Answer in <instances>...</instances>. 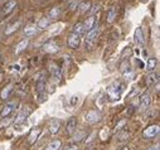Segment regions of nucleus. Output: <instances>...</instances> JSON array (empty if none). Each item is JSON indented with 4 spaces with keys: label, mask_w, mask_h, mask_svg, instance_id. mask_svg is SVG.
Returning a JSON list of instances; mask_svg holds the SVG:
<instances>
[{
    "label": "nucleus",
    "mask_w": 160,
    "mask_h": 150,
    "mask_svg": "<svg viewBox=\"0 0 160 150\" xmlns=\"http://www.w3.org/2000/svg\"><path fill=\"white\" fill-rule=\"evenodd\" d=\"M124 90H125V83L122 81H116L107 88V96L111 101H117L121 98Z\"/></svg>",
    "instance_id": "1"
},
{
    "label": "nucleus",
    "mask_w": 160,
    "mask_h": 150,
    "mask_svg": "<svg viewBox=\"0 0 160 150\" xmlns=\"http://www.w3.org/2000/svg\"><path fill=\"white\" fill-rule=\"evenodd\" d=\"M98 33H100V29H98L97 25H96L95 28H92L90 32H87L86 39H85V46H86L87 51H91L92 47L95 46V42H96V39L98 38Z\"/></svg>",
    "instance_id": "2"
},
{
    "label": "nucleus",
    "mask_w": 160,
    "mask_h": 150,
    "mask_svg": "<svg viewBox=\"0 0 160 150\" xmlns=\"http://www.w3.org/2000/svg\"><path fill=\"white\" fill-rule=\"evenodd\" d=\"M49 72H51L52 78H53V81H54L56 83H58V85H62V83H63V73H62L61 68H59L56 63L52 62V63L49 64Z\"/></svg>",
    "instance_id": "3"
},
{
    "label": "nucleus",
    "mask_w": 160,
    "mask_h": 150,
    "mask_svg": "<svg viewBox=\"0 0 160 150\" xmlns=\"http://www.w3.org/2000/svg\"><path fill=\"white\" fill-rule=\"evenodd\" d=\"M67 44L71 49H77L79 46H81V35L72 32L67 38Z\"/></svg>",
    "instance_id": "4"
},
{
    "label": "nucleus",
    "mask_w": 160,
    "mask_h": 150,
    "mask_svg": "<svg viewBox=\"0 0 160 150\" xmlns=\"http://www.w3.org/2000/svg\"><path fill=\"white\" fill-rule=\"evenodd\" d=\"M134 42L136 46L139 47H142L145 44V33H144V29L141 27L136 28L135 29V33H134Z\"/></svg>",
    "instance_id": "5"
},
{
    "label": "nucleus",
    "mask_w": 160,
    "mask_h": 150,
    "mask_svg": "<svg viewBox=\"0 0 160 150\" xmlns=\"http://www.w3.org/2000/svg\"><path fill=\"white\" fill-rule=\"evenodd\" d=\"M30 112H32V110H30V107L29 106H25L19 114L17 115V118H15V120H14V124L15 125H20V124H23L27 119H28V116L30 115Z\"/></svg>",
    "instance_id": "6"
},
{
    "label": "nucleus",
    "mask_w": 160,
    "mask_h": 150,
    "mask_svg": "<svg viewBox=\"0 0 160 150\" xmlns=\"http://www.w3.org/2000/svg\"><path fill=\"white\" fill-rule=\"evenodd\" d=\"M150 102H151V96L149 92H145L140 96V103H139V110L140 111H146L150 106Z\"/></svg>",
    "instance_id": "7"
},
{
    "label": "nucleus",
    "mask_w": 160,
    "mask_h": 150,
    "mask_svg": "<svg viewBox=\"0 0 160 150\" xmlns=\"http://www.w3.org/2000/svg\"><path fill=\"white\" fill-rule=\"evenodd\" d=\"M101 120V114L97 110H90L86 114V121L88 124H96Z\"/></svg>",
    "instance_id": "8"
},
{
    "label": "nucleus",
    "mask_w": 160,
    "mask_h": 150,
    "mask_svg": "<svg viewBox=\"0 0 160 150\" xmlns=\"http://www.w3.org/2000/svg\"><path fill=\"white\" fill-rule=\"evenodd\" d=\"M160 131V126L159 125H150L145 129L144 131V138L145 139H151V138H155Z\"/></svg>",
    "instance_id": "9"
},
{
    "label": "nucleus",
    "mask_w": 160,
    "mask_h": 150,
    "mask_svg": "<svg viewBox=\"0 0 160 150\" xmlns=\"http://www.w3.org/2000/svg\"><path fill=\"white\" fill-rule=\"evenodd\" d=\"M17 107V102H8L7 105H4V107L2 108V111H0V116H2L3 119L4 118H8L12 112L15 110Z\"/></svg>",
    "instance_id": "10"
},
{
    "label": "nucleus",
    "mask_w": 160,
    "mask_h": 150,
    "mask_svg": "<svg viewBox=\"0 0 160 150\" xmlns=\"http://www.w3.org/2000/svg\"><path fill=\"white\" fill-rule=\"evenodd\" d=\"M43 51L46 53H51V54L52 53H57L59 51V46H58V43L56 41H49L43 46Z\"/></svg>",
    "instance_id": "11"
},
{
    "label": "nucleus",
    "mask_w": 160,
    "mask_h": 150,
    "mask_svg": "<svg viewBox=\"0 0 160 150\" xmlns=\"http://www.w3.org/2000/svg\"><path fill=\"white\" fill-rule=\"evenodd\" d=\"M76 128H77V118H69L68 121L66 122V131L72 135L76 132Z\"/></svg>",
    "instance_id": "12"
},
{
    "label": "nucleus",
    "mask_w": 160,
    "mask_h": 150,
    "mask_svg": "<svg viewBox=\"0 0 160 150\" xmlns=\"http://www.w3.org/2000/svg\"><path fill=\"white\" fill-rule=\"evenodd\" d=\"M15 7H17V0H9V2H7V3L4 4V7H3V10H2L3 15L10 14V13L15 9Z\"/></svg>",
    "instance_id": "13"
},
{
    "label": "nucleus",
    "mask_w": 160,
    "mask_h": 150,
    "mask_svg": "<svg viewBox=\"0 0 160 150\" xmlns=\"http://www.w3.org/2000/svg\"><path fill=\"white\" fill-rule=\"evenodd\" d=\"M97 25V18L95 17V15H91V17H88L86 20H85V23H83V27H85V30L86 32H90L92 28H95Z\"/></svg>",
    "instance_id": "14"
},
{
    "label": "nucleus",
    "mask_w": 160,
    "mask_h": 150,
    "mask_svg": "<svg viewBox=\"0 0 160 150\" xmlns=\"http://www.w3.org/2000/svg\"><path fill=\"white\" fill-rule=\"evenodd\" d=\"M159 81V74L158 72H150L148 76L145 77V82H146V86H151V85H155L158 83Z\"/></svg>",
    "instance_id": "15"
},
{
    "label": "nucleus",
    "mask_w": 160,
    "mask_h": 150,
    "mask_svg": "<svg viewBox=\"0 0 160 150\" xmlns=\"http://www.w3.org/2000/svg\"><path fill=\"white\" fill-rule=\"evenodd\" d=\"M120 72H121L122 74H128L130 72H132V68H131V64L129 62V59H124L121 63H120Z\"/></svg>",
    "instance_id": "16"
},
{
    "label": "nucleus",
    "mask_w": 160,
    "mask_h": 150,
    "mask_svg": "<svg viewBox=\"0 0 160 150\" xmlns=\"http://www.w3.org/2000/svg\"><path fill=\"white\" fill-rule=\"evenodd\" d=\"M41 132H42V129H41V128L33 129V130L30 131V134H29V138H28L29 144H34V142L38 140V138H39V135H41Z\"/></svg>",
    "instance_id": "17"
},
{
    "label": "nucleus",
    "mask_w": 160,
    "mask_h": 150,
    "mask_svg": "<svg viewBox=\"0 0 160 150\" xmlns=\"http://www.w3.org/2000/svg\"><path fill=\"white\" fill-rule=\"evenodd\" d=\"M20 27H22V22H20V20H17V22H14L13 24H9L8 28L5 29V35H12V34H13L14 32H17Z\"/></svg>",
    "instance_id": "18"
},
{
    "label": "nucleus",
    "mask_w": 160,
    "mask_h": 150,
    "mask_svg": "<svg viewBox=\"0 0 160 150\" xmlns=\"http://www.w3.org/2000/svg\"><path fill=\"white\" fill-rule=\"evenodd\" d=\"M156 67H158V58L150 57V58L148 59V62H146V68H145V69H146L148 72H154Z\"/></svg>",
    "instance_id": "19"
},
{
    "label": "nucleus",
    "mask_w": 160,
    "mask_h": 150,
    "mask_svg": "<svg viewBox=\"0 0 160 150\" xmlns=\"http://www.w3.org/2000/svg\"><path fill=\"white\" fill-rule=\"evenodd\" d=\"M77 8H78V12L81 13V14H85V13H87V12L91 10L92 4H91L90 2H82V3H79V4L77 5Z\"/></svg>",
    "instance_id": "20"
},
{
    "label": "nucleus",
    "mask_w": 160,
    "mask_h": 150,
    "mask_svg": "<svg viewBox=\"0 0 160 150\" xmlns=\"http://www.w3.org/2000/svg\"><path fill=\"white\" fill-rule=\"evenodd\" d=\"M49 132L51 134H58V131H59V129H61V121L59 120H52L51 121V124H49Z\"/></svg>",
    "instance_id": "21"
},
{
    "label": "nucleus",
    "mask_w": 160,
    "mask_h": 150,
    "mask_svg": "<svg viewBox=\"0 0 160 150\" xmlns=\"http://www.w3.org/2000/svg\"><path fill=\"white\" fill-rule=\"evenodd\" d=\"M38 33V28H37V25H34V24H29V25H27L25 28H24V34L27 35V37H33V35H35Z\"/></svg>",
    "instance_id": "22"
},
{
    "label": "nucleus",
    "mask_w": 160,
    "mask_h": 150,
    "mask_svg": "<svg viewBox=\"0 0 160 150\" xmlns=\"http://www.w3.org/2000/svg\"><path fill=\"white\" fill-rule=\"evenodd\" d=\"M12 92H13V85H8L7 87H4V88H3L2 93H0V97H2L3 100H8Z\"/></svg>",
    "instance_id": "23"
},
{
    "label": "nucleus",
    "mask_w": 160,
    "mask_h": 150,
    "mask_svg": "<svg viewBox=\"0 0 160 150\" xmlns=\"http://www.w3.org/2000/svg\"><path fill=\"white\" fill-rule=\"evenodd\" d=\"M28 44H29V41H28V39H23V41H20V42L18 43L17 48H15V53H20V52H23V51L28 47Z\"/></svg>",
    "instance_id": "24"
},
{
    "label": "nucleus",
    "mask_w": 160,
    "mask_h": 150,
    "mask_svg": "<svg viewBox=\"0 0 160 150\" xmlns=\"http://www.w3.org/2000/svg\"><path fill=\"white\" fill-rule=\"evenodd\" d=\"M49 23H51L49 18H47V17H43V18H41V20L38 22V25H37V28H38V29H44V28H47V27L49 25Z\"/></svg>",
    "instance_id": "25"
},
{
    "label": "nucleus",
    "mask_w": 160,
    "mask_h": 150,
    "mask_svg": "<svg viewBox=\"0 0 160 150\" xmlns=\"http://www.w3.org/2000/svg\"><path fill=\"white\" fill-rule=\"evenodd\" d=\"M85 27H83V23H77L73 25V33H77L79 35H82L85 33Z\"/></svg>",
    "instance_id": "26"
},
{
    "label": "nucleus",
    "mask_w": 160,
    "mask_h": 150,
    "mask_svg": "<svg viewBox=\"0 0 160 150\" xmlns=\"http://www.w3.org/2000/svg\"><path fill=\"white\" fill-rule=\"evenodd\" d=\"M116 15H117V8H115V7H112V8L110 9V12H108V14H107V22H108V23H112V22L115 20V18H116Z\"/></svg>",
    "instance_id": "27"
},
{
    "label": "nucleus",
    "mask_w": 160,
    "mask_h": 150,
    "mask_svg": "<svg viewBox=\"0 0 160 150\" xmlns=\"http://www.w3.org/2000/svg\"><path fill=\"white\" fill-rule=\"evenodd\" d=\"M34 78H35V82H46L47 81V73L44 71H42V72L37 73L34 76Z\"/></svg>",
    "instance_id": "28"
},
{
    "label": "nucleus",
    "mask_w": 160,
    "mask_h": 150,
    "mask_svg": "<svg viewBox=\"0 0 160 150\" xmlns=\"http://www.w3.org/2000/svg\"><path fill=\"white\" fill-rule=\"evenodd\" d=\"M61 145H62V142H61L59 140H53V141H51L49 145L47 146V150H58V149L61 148Z\"/></svg>",
    "instance_id": "29"
},
{
    "label": "nucleus",
    "mask_w": 160,
    "mask_h": 150,
    "mask_svg": "<svg viewBox=\"0 0 160 150\" xmlns=\"http://www.w3.org/2000/svg\"><path fill=\"white\" fill-rule=\"evenodd\" d=\"M59 14H61V9H59L58 7H54V8H52L51 12H49V18H58Z\"/></svg>",
    "instance_id": "30"
},
{
    "label": "nucleus",
    "mask_w": 160,
    "mask_h": 150,
    "mask_svg": "<svg viewBox=\"0 0 160 150\" xmlns=\"http://www.w3.org/2000/svg\"><path fill=\"white\" fill-rule=\"evenodd\" d=\"M129 138H130V132H129V131H125V130H124V131H122L121 134H120V135H118V140H120V141H124V140H128Z\"/></svg>",
    "instance_id": "31"
},
{
    "label": "nucleus",
    "mask_w": 160,
    "mask_h": 150,
    "mask_svg": "<svg viewBox=\"0 0 160 150\" xmlns=\"http://www.w3.org/2000/svg\"><path fill=\"white\" fill-rule=\"evenodd\" d=\"M131 54H132V49L128 47V48H125V51H122V54H121V56H122V58H124V59H128Z\"/></svg>",
    "instance_id": "32"
},
{
    "label": "nucleus",
    "mask_w": 160,
    "mask_h": 150,
    "mask_svg": "<svg viewBox=\"0 0 160 150\" xmlns=\"http://www.w3.org/2000/svg\"><path fill=\"white\" fill-rule=\"evenodd\" d=\"M10 121H12V119H9V118H4V119H3V121L0 122V129L8 126V125L10 124Z\"/></svg>",
    "instance_id": "33"
},
{
    "label": "nucleus",
    "mask_w": 160,
    "mask_h": 150,
    "mask_svg": "<svg viewBox=\"0 0 160 150\" xmlns=\"http://www.w3.org/2000/svg\"><path fill=\"white\" fill-rule=\"evenodd\" d=\"M83 136H86V134H85V132H81V134H74V136H73L74 139H73V140L78 141V140H81Z\"/></svg>",
    "instance_id": "34"
},
{
    "label": "nucleus",
    "mask_w": 160,
    "mask_h": 150,
    "mask_svg": "<svg viewBox=\"0 0 160 150\" xmlns=\"http://www.w3.org/2000/svg\"><path fill=\"white\" fill-rule=\"evenodd\" d=\"M64 150H79V149H78V146H77V145H71V146L66 148Z\"/></svg>",
    "instance_id": "35"
},
{
    "label": "nucleus",
    "mask_w": 160,
    "mask_h": 150,
    "mask_svg": "<svg viewBox=\"0 0 160 150\" xmlns=\"http://www.w3.org/2000/svg\"><path fill=\"white\" fill-rule=\"evenodd\" d=\"M148 150H160V146H159V144H156V145H154V146L149 148Z\"/></svg>",
    "instance_id": "36"
},
{
    "label": "nucleus",
    "mask_w": 160,
    "mask_h": 150,
    "mask_svg": "<svg viewBox=\"0 0 160 150\" xmlns=\"http://www.w3.org/2000/svg\"><path fill=\"white\" fill-rule=\"evenodd\" d=\"M69 7H71V9H72V10H73V9H76V8H77V4H76V3H74V2H72V3H71V4H69Z\"/></svg>",
    "instance_id": "37"
},
{
    "label": "nucleus",
    "mask_w": 160,
    "mask_h": 150,
    "mask_svg": "<svg viewBox=\"0 0 160 150\" xmlns=\"http://www.w3.org/2000/svg\"><path fill=\"white\" fill-rule=\"evenodd\" d=\"M98 7H100V5H95V7H93L95 9H92V12H93V13H95V12H97V10H98Z\"/></svg>",
    "instance_id": "38"
}]
</instances>
